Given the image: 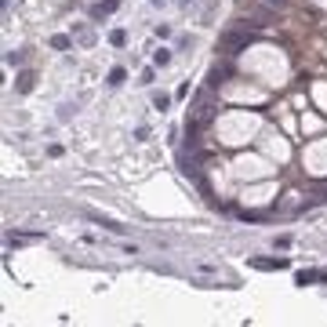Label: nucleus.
Wrapping results in <instances>:
<instances>
[{
    "instance_id": "39448f33",
    "label": "nucleus",
    "mask_w": 327,
    "mask_h": 327,
    "mask_svg": "<svg viewBox=\"0 0 327 327\" xmlns=\"http://www.w3.org/2000/svg\"><path fill=\"white\" fill-rule=\"evenodd\" d=\"M51 48H58V51L69 48V36H51Z\"/></svg>"
},
{
    "instance_id": "f257e3e1",
    "label": "nucleus",
    "mask_w": 327,
    "mask_h": 327,
    "mask_svg": "<svg viewBox=\"0 0 327 327\" xmlns=\"http://www.w3.org/2000/svg\"><path fill=\"white\" fill-rule=\"evenodd\" d=\"M255 40V33L251 29H240V26H229L222 36H218V51L222 55H236V51H243Z\"/></svg>"
},
{
    "instance_id": "7ed1b4c3",
    "label": "nucleus",
    "mask_w": 327,
    "mask_h": 327,
    "mask_svg": "<svg viewBox=\"0 0 327 327\" xmlns=\"http://www.w3.org/2000/svg\"><path fill=\"white\" fill-rule=\"evenodd\" d=\"M168 106H171V98H168V95H153V109H160V113H163Z\"/></svg>"
},
{
    "instance_id": "6e6552de",
    "label": "nucleus",
    "mask_w": 327,
    "mask_h": 327,
    "mask_svg": "<svg viewBox=\"0 0 327 327\" xmlns=\"http://www.w3.org/2000/svg\"><path fill=\"white\" fill-rule=\"evenodd\" d=\"M18 88H22V91H29V88H33V76H29V73H22V80H18Z\"/></svg>"
},
{
    "instance_id": "423d86ee",
    "label": "nucleus",
    "mask_w": 327,
    "mask_h": 327,
    "mask_svg": "<svg viewBox=\"0 0 327 327\" xmlns=\"http://www.w3.org/2000/svg\"><path fill=\"white\" fill-rule=\"evenodd\" d=\"M153 62H156V66H168V62H171V55H168V51H156V55H153Z\"/></svg>"
},
{
    "instance_id": "20e7f679",
    "label": "nucleus",
    "mask_w": 327,
    "mask_h": 327,
    "mask_svg": "<svg viewBox=\"0 0 327 327\" xmlns=\"http://www.w3.org/2000/svg\"><path fill=\"white\" fill-rule=\"evenodd\" d=\"M109 84H113V88L124 84V69H113V73H109Z\"/></svg>"
},
{
    "instance_id": "f03ea898",
    "label": "nucleus",
    "mask_w": 327,
    "mask_h": 327,
    "mask_svg": "<svg viewBox=\"0 0 327 327\" xmlns=\"http://www.w3.org/2000/svg\"><path fill=\"white\" fill-rule=\"evenodd\" d=\"M116 4H120V0H106V4H95V8H91V18H106V15H113V11H116Z\"/></svg>"
},
{
    "instance_id": "0eeeda50",
    "label": "nucleus",
    "mask_w": 327,
    "mask_h": 327,
    "mask_svg": "<svg viewBox=\"0 0 327 327\" xmlns=\"http://www.w3.org/2000/svg\"><path fill=\"white\" fill-rule=\"evenodd\" d=\"M109 40H113V44H116V48H124V40H128V36H124V29H116V33L109 36Z\"/></svg>"
},
{
    "instance_id": "1a4fd4ad",
    "label": "nucleus",
    "mask_w": 327,
    "mask_h": 327,
    "mask_svg": "<svg viewBox=\"0 0 327 327\" xmlns=\"http://www.w3.org/2000/svg\"><path fill=\"white\" fill-rule=\"evenodd\" d=\"M186 4H193V0H186Z\"/></svg>"
}]
</instances>
